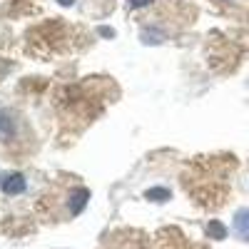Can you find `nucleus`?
Masks as SVG:
<instances>
[{
	"instance_id": "1",
	"label": "nucleus",
	"mask_w": 249,
	"mask_h": 249,
	"mask_svg": "<svg viewBox=\"0 0 249 249\" xmlns=\"http://www.w3.org/2000/svg\"><path fill=\"white\" fill-rule=\"evenodd\" d=\"M0 190H3V195L15 197V195H23L28 190V182H25V177L20 172H10V175L0 177Z\"/></svg>"
},
{
	"instance_id": "2",
	"label": "nucleus",
	"mask_w": 249,
	"mask_h": 249,
	"mask_svg": "<svg viewBox=\"0 0 249 249\" xmlns=\"http://www.w3.org/2000/svg\"><path fill=\"white\" fill-rule=\"evenodd\" d=\"M232 230L242 242H249V207H242V210L234 212V222H232Z\"/></svg>"
},
{
	"instance_id": "3",
	"label": "nucleus",
	"mask_w": 249,
	"mask_h": 249,
	"mask_svg": "<svg viewBox=\"0 0 249 249\" xmlns=\"http://www.w3.org/2000/svg\"><path fill=\"white\" fill-rule=\"evenodd\" d=\"M90 199V190H85V187H77V190L70 192V214L77 217L82 210H85V204Z\"/></svg>"
},
{
	"instance_id": "4",
	"label": "nucleus",
	"mask_w": 249,
	"mask_h": 249,
	"mask_svg": "<svg viewBox=\"0 0 249 249\" xmlns=\"http://www.w3.org/2000/svg\"><path fill=\"white\" fill-rule=\"evenodd\" d=\"M10 137H15V120L8 110H0V140L8 142Z\"/></svg>"
},
{
	"instance_id": "5",
	"label": "nucleus",
	"mask_w": 249,
	"mask_h": 249,
	"mask_svg": "<svg viewBox=\"0 0 249 249\" xmlns=\"http://www.w3.org/2000/svg\"><path fill=\"white\" fill-rule=\"evenodd\" d=\"M170 197H172V192L167 190V187H150V190H144V199H150V202H157V204L167 202Z\"/></svg>"
},
{
	"instance_id": "6",
	"label": "nucleus",
	"mask_w": 249,
	"mask_h": 249,
	"mask_svg": "<svg viewBox=\"0 0 249 249\" xmlns=\"http://www.w3.org/2000/svg\"><path fill=\"white\" fill-rule=\"evenodd\" d=\"M207 234H210V239H224L227 237V227L219 219H212L210 224H207Z\"/></svg>"
},
{
	"instance_id": "7",
	"label": "nucleus",
	"mask_w": 249,
	"mask_h": 249,
	"mask_svg": "<svg viewBox=\"0 0 249 249\" xmlns=\"http://www.w3.org/2000/svg\"><path fill=\"white\" fill-rule=\"evenodd\" d=\"M142 43H152V45H157V43H162V35L160 33H155V30H142Z\"/></svg>"
},
{
	"instance_id": "8",
	"label": "nucleus",
	"mask_w": 249,
	"mask_h": 249,
	"mask_svg": "<svg viewBox=\"0 0 249 249\" xmlns=\"http://www.w3.org/2000/svg\"><path fill=\"white\" fill-rule=\"evenodd\" d=\"M152 0H127V5L132 8V10H140V8H144V5H150Z\"/></svg>"
},
{
	"instance_id": "9",
	"label": "nucleus",
	"mask_w": 249,
	"mask_h": 249,
	"mask_svg": "<svg viewBox=\"0 0 249 249\" xmlns=\"http://www.w3.org/2000/svg\"><path fill=\"white\" fill-rule=\"evenodd\" d=\"M100 35L102 37H115V30L112 28H100Z\"/></svg>"
},
{
	"instance_id": "10",
	"label": "nucleus",
	"mask_w": 249,
	"mask_h": 249,
	"mask_svg": "<svg viewBox=\"0 0 249 249\" xmlns=\"http://www.w3.org/2000/svg\"><path fill=\"white\" fill-rule=\"evenodd\" d=\"M57 3H60V5H72L75 0H57Z\"/></svg>"
}]
</instances>
